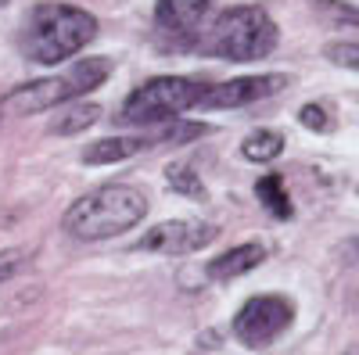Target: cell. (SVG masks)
<instances>
[{
	"label": "cell",
	"mask_w": 359,
	"mask_h": 355,
	"mask_svg": "<svg viewBox=\"0 0 359 355\" xmlns=\"http://www.w3.org/2000/svg\"><path fill=\"white\" fill-rule=\"evenodd\" d=\"M191 50L205 57H223V62H259V57L273 54L280 33L277 22L269 18L266 8L259 4H237L219 11L216 18L198 22L184 36Z\"/></svg>",
	"instance_id": "1"
},
{
	"label": "cell",
	"mask_w": 359,
	"mask_h": 355,
	"mask_svg": "<svg viewBox=\"0 0 359 355\" xmlns=\"http://www.w3.org/2000/svg\"><path fill=\"white\" fill-rule=\"evenodd\" d=\"M97 36V18L72 4H36L22 25V54L36 65H62Z\"/></svg>",
	"instance_id": "2"
},
{
	"label": "cell",
	"mask_w": 359,
	"mask_h": 355,
	"mask_svg": "<svg viewBox=\"0 0 359 355\" xmlns=\"http://www.w3.org/2000/svg\"><path fill=\"white\" fill-rule=\"evenodd\" d=\"M327 57H331L334 65H345V69H355V65H359L355 43H331V47H327Z\"/></svg>",
	"instance_id": "18"
},
{
	"label": "cell",
	"mask_w": 359,
	"mask_h": 355,
	"mask_svg": "<svg viewBox=\"0 0 359 355\" xmlns=\"http://www.w3.org/2000/svg\"><path fill=\"white\" fill-rule=\"evenodd\" d=\"M262 262H266L262 244H237V248H230V251H223L208 262V277L212 280H233V277H245V273L259 270Z\"/></svg>",
	"instance_id": "11"
},
{
	"label": "cell",
	"mask_w": 359,
	"mask_h": 355,
	"mask_svg": "<svg viewBox=\"0 0 359 355\" xmlns=\"http://www.w3.org/2000/svg\"><path fill=\"white\" fill-rule=\"evenodd\" d=\"M294 323V302L284 294H259L241 305L233 316V337L245 348H266L273 344Z\"/></svg>",
	"instance_id": "6"
},
{
	"label": "cell",
	"mask_w": 359,
	"mask_h": 355,
	"mask_svg": "<svg viewBox=\"0 0 359 355\" xmlns=\"http://www.w3.org/2000/svg\"><path fill=\"white\" fill-rule=\"evenodd\" d=\"M97 118H101V104H94V101H69V104H62V111L50 118V133H57V137L86 133Z\"/></svg>",
	"instance_id": "12"
},
{
	"label": "cell",
	"mask_w": 359,
	"mask_h": 355,
	"mask_svg": "<svg viewBox=\"0 0 359 355\" xmlns=\"http://www.w3.org/2000/svg\"><path fill=\"white\" fill-rule=\"evenodd\" d=\"M219 237V230L212 223H198V219H172V223H158L151 226L137 248L140 251H158V255H191L198 248H208Z\"/></svg>",
	"instance_id": "8"
},
{
	"label": "cell",
	"mask_w": 359,
	"mask_h": 355,
	"mask_svg": "<svg viewBox=\"0 0 359 355\" xmlns=\"http://www.w3.org/2000/svg\"><path fill=\"white\" fill-rule=\"evenodd\" d=\"M29 258H33V251H25V248H0V284L18 277L29 265Z\"/></svg>",
	"instance_id": "16"
},
{
	"label": "cell",
	"mask_w": 359,
	"mask_h": 355,
	"mask_svg": "<svg viewBox=\"0 0 359 355\" xmlns=\"http://www.w3.org/2000/svg\"><path fill=\"white\" fill-rule=\"evenodd\" d=\"M348 355H355V351H348Z\"/></svg>",
	"instance_id": "20"
},
{
	"label": "cell",
	"mask_w": 359,
	"mask_h": 355,
	"mask_svg": "<svg viewBox=\"0 0 359 355\" xmlns=\"http://www.w3.org/2000/svg\"><path fill=\"white\" fill-rule=\"evenodd\" d=\"M151 144H158V133L155 137H144V133H137V137H126V133H115V137H104V140H94L83 151V162L86 165H111V162H126L130 155H137V151H144V147H151Z\"/></svg>",
	"instance_id": "10"
},
{
	"label": "cell",
	"mask_w": 359,
	"mask_h": 355,
	"mask_svg": "<svg viewBox=\"0 0 359 355\" xmlns=\"http://www.w3.org/2000/svg\"><path fill=\"white\" fill-rule=\"evenodd\" d=\"M147 216V197L130 183H104L94 194H83L65 212V230L76 241H108L133 230Z\"/></svg>",
	"instance_id": "3"
},
{
	"label": "cell",
	"mask_w": 359,
	"mask_h": 355,
	"mask_svg": "<svg viewBox=\"0 0 359 355\" xmlns=\"http://www.w3.org/2000/svg\"><path fill=\"white\" fill-rule=\"evenodd\" d=\"M111 76V62L108 57H86V62L72 65L62 76H47V79H33L25 86H15V90L0 101V115H36L57 104H69L86 97L90 90L104 86Z\"/></svg>",
	"instance_id": "4"
},
{
	"label": "cell",
	"mask_w": 359,
	"mask_h": 355,
	"mask_svg": "<svg viewBox=\"0 0 359 355\" xmlns=\"http://www.w3.org/2000/svg\"><path fill=\"white\" fill-rule=\"evenodd\" d=\"M165 180L172 183V190H180L184 197H194V201H205V183L194 176V169L187 162H172L165 169Z\"/></svg>",
	"instance_id": "15"
},
{
	"label": "cell",
	"mask_w": 359,
	"mask_h": 355,
	"mask_svg": "<svg viewBox=\"0 0 359 355\" xmlns=\"http://www.w3.org/2000/svg\"><path fill=\"white\" fill-rule=\"evenodd\" d=\"M0 4H8V0H0Z\"/></svg>",
	"instance_id": "19"
},
{
	"label": "cell",
	"mask_w": 359,
	"mask_h": 355,
	"mask_svg": "<svg viewBox=\"0 0 359 355\" xmlns=\"http://www.w3.org/2000/svg\"><path fill=\"white\" fill-rule=\"evenodd\" d=\"M298 123H302L306 130H313V133H327L331 130V111H327L323 104H306L302 111H298Z\"/></svg>",
	"instance_id": "17"
},
{
	"label": "cell",
	"mask_w": 359,
	"mask_h": 355,
	"mask_svg": "<svg viewBox=\"0 0 359 355\" xmlns=\"http://www.w3.org/2000/svg\"><path fill=\"white\" fill-rule=\"evenodd\" d=\"M255 197H259V204L273 216V219H280V223H287L291 216H294V204H291V194H287V187H284V180L277 172H269V176H262V180L255 183Z\"/></svg>",
	"instance_id": "13"
},
{
	"label": "cell",
	"mask_w": 359,
	"mask_h": 355,
	"mask_svg": "<svg viewBox=\"0 0 359 355\" xmlns=\"http://www.w3.org/2000/svg\"><path fill=\"white\" fill-rule=\"evenodd\" d=\"M287 83L291 79L284 72H262V76H237V79H226V83H205V90H201L194 108H201V111L245 108V104H255L262 97L280 94Z\"/></svg>",
	"instance_id": "7"
},
{
	"label": "cell",
	"mask_w": 359,
	"mask_h": 355,
	"mask_svg": "<svg viewBox=\"0 0 359 355\" xmlns=\"http://www.w3.org/2000/svg\"><path fill=\"white\" fill-rule=\"evenodd\" d=\"M284 151V137L277 130H255L245 144H241V155L248 162H273Z\"/></svg>",
	"instance_id": "14"
},
{
	"label": "cell",
	"mask_w": 359,
	"mask_h": 355,
	"mask_svg": "<svg viewBox=\"0 0 359 355\" xmlns=\"http://www.w3.org/2000/svg\"><path fill=\"white\" fill-rule=\"evenodd\" d=\"M205 90L201 79H187V76H155L147 79L144 86L123 101L118 108V123L123 126H158L169 123V118L184 115L198 104Z\"/></svg>",
	"instance_id": "5"
},
{
	"label": "cell",
	"mask_w": 359,
	"mask_h": 355,
	"mask_svg": "<svg viewBox=\"0 0 359 355\" xmlns=\"http://www.w3.org/2000/svg\"><path fill=\"white\" fill-rule=\"evenodd\" d=\"M212 4L216 0H155V18L165 33L187 36L198 22H205Z\"/></svg>",
	"instance_id": "9"
}]
</instances>
